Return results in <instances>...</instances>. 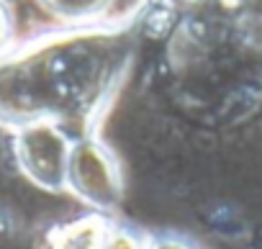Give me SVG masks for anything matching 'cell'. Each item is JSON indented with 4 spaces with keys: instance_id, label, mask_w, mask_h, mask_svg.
Masks as SVG:
<instances>
[{
    "instance_id": "6da1fadb",
    "label": "cell",
    "mask_w": 262,
    "mask_h": 249,
    "mask_svg": "<svg viewBox=\"0 0 262 249\" xmlns=\"http://www.w3.org/2000/svg\"><path fill=\"white\" fill-rule=\"evenodd\" d=\"M67 190L88 206V211L111 213L123 198V170L121 160L108 142L90 126L72 144Z\"/></svg>"
},
{
    "instance_id": "7a4b0ae2",
    "label": "cell",
    "mask_w": 262,
    "mask_h": 249,
    "mask_svg": "<svg viewBox=\"0 0 262 249\" xmlns=\"http://www.w3.org/2000/svg\"><path fill=\"white\" fill-rule=\"evenodd\" d=\"M75 139L54 121H34L18 142L21 165L29 177L49 190H67V170Z\"/></svg>"
},
{
    "instance_id": "3957f363",
    "label": "cell",
    "mask_w": 262,
    "mask_h": 249,
    "mask_svg": "<svg viewBox=\"0 0 262 249\" xmlns=\"http://www.w3.org/2000/svg\"><path fill=\"white\" fill-rule=\"evenodd\" d=\"M57 29H93L121 18V0H36Z\"/></svg>"
},
{
    "instance_id": "277c9868",
    "label": "cell",
    "mask_w": 262,
    "mask_h": 249,
    "mask_svg": "<svg viewBox=\"0 0 262 249\" xmlns=\"http://www.w3.org/2000/svg\"><path fill=\"white\" fill-rule=\"evenodd\" d=\"M113 221L111 213L88 211L85 216L54 226L49 234V249H103Z\"/></svg>"
},
{
    "instance_id": "5b68a950",
    "label": "cell",
    "mask_w": 262,
    "mask_h": 249,
    "mask_svg": "<svg viewBox=\"0 0 262 249\" xmlns=\"http://www.w3.org/2000/svg\"><path fill=\"white\" fill-rule=\"evenodd\" d=\"M144 249H206L180 229H144Z\"/></svg>"
},
{
    "instance_id": "8992f818",
    "label": "cell",
    "mask_w": 262,
    "mask_h": 249,
    "mask_svg": "<svg viewBox=\"0 0 262 249\" xmlns=\"http://www.w3.org/2000/svg\"><path fill=\"white\" fill-rule=\"evenodd\" d=\"M103 249H144V229L113 221Z\"/></svg>"
},
{
    "instance_id": "52a82bcc",
    "label": "cell",
    "mask_w": 262,
    "mask_h": 249,
    "mask_svg": "<svg viewBox=\"0 0 262 249\" xmlns=\"http://www.w3.org/2000/svg\"><path fill=\"white\" fill-rule=\"evenodd\" d=\"M13 34H16V26H13V16H11V8L0 0V54H6L13 44Z\"/></svg>"
}]
</instances>
